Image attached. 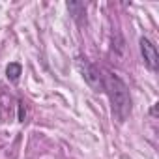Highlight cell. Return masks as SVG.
I'll return each instance as SVG.
<instances>
[{
  "mask_svg": "<svg viewBox=\"0 0 159 159\" xmlns=\"http://www.w3.org/2000/svg\"><path fill=\"white\" fill-rule=\"evenodd\" d=\"M77 64H79V69H81V73H83V77H84V81H86L90 86L98 88V86L101 84L99 71H98V69L86 60V58H83V56H79V58H77Z\"/></svg>",
  "mask_w": 159,
  "mask_h": 159,
  "instance_id": "obj_3",
  "label": "cell"
},
{
  "mask_svg": "<svg viewBox=\"0 0 159 159\" xmlns=\"http://www.w3.org/2000/svg\"><path fill=\"white\" fill-rule=\"evenodd\" d=\"M140 54H142V60L144 64L150 67V69H157L159 67V54H157V49L155 45L148 39V38H140Z\"/></svg>",
  "mask_w": 159,
  "mask_h": 159,
  "instance_id": "obj_2",
  "label": "cell"
},
{
  "mask_svg": "<svg viewBox=\"0 0 159 159\" xmlns=\"http://www.w3.org/2000/svg\"><path fill=\"white\" fill-rule=\"evenodd\" d=\"M152 114H153V116L157 114V105H153V107H152Z\"/></svg>",
  "mask_w": 159,
  "mask_h": 159,
  "instance_id": "obj_7",
  "label": "cell"
},
{
  "mask_svg": "<svg viewBox=\"0 0 159 159\" xmlns=\"http://www.w3.org/2000/svg\"><path fill=\"white\" fill-rule=\"evenodd\" d=\"M21 73H23V67H21V64H17V62H11V64L6 67V75H8V79H10L11 83H17V81H19Z\"/></svg>",
  "mask_w": 159,
  "mask_h": 159,
  "instance_id": "obj_5",
  "label": "cell"
},
{
  "mask_svg": "<svg viewBox=\"0 0 159 159\" xmlns=\"http://www.w3.org/2000/svg\"><path fill=\"white\" fill-rule=\"evenodd\" d=\"M67 10H69V13L73 15V19L83 26V15L86 17V10H84V4L83 2H77V0H73V2H67Z\"/></svg>",
  "mask_w": 159,
  "mask_h": 159,
  "instance_id": "obj_4",
  "label": "cell"
},
{
  "mask_svg": "<svg viewBox=\"0 0 159 159\" xmlns=\"http://www.w3.org/2000/svg\"><path fill=\"white\" fill-rule=\"evenodd\" d=\"M103 86H105V90H107V94L111 98L114 116L120 122H124L131 114V96H129L127 84L122 81L118 75L107 73L105 75V81H103Z\"/></svg>",
  "mask_w": 159,
  "mask_h": 159,
  "instance_id": "obj_1",
  "label": "cell"
},
{
  "mask_svg": "<svg viewBox=\"0 0 159 159\" xmlns=\"http://www.w3.org/2000/svg\"><path fill=\"white\" fill-rule=\"evenodd\" d=\"M25 116H26V112H25V105L19 103V122H25Z\"/></svg>",
  "mask_w": 159,
  "mask_h": 159,
  "instance_id": "obj_6",
  "label": "cell"
}]
</instances>
